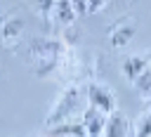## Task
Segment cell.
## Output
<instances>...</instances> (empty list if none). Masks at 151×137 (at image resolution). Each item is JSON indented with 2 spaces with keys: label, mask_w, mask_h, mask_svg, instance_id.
<instances>
[{
  "label": "cell",
  "mask_w": 151,
  "mask_h": 137,
  "mask_svg": "<svg viewBox=\"0 0 151 137\" xmlns=\"http://www.w3.org/2000/svg\"><path fill=\"white\" fill-rule=\"evenodd\" d=\"M87 106V94H85V87L83 85H68L59 97L57 102L52 104L47 118H45V125L47 128H54L59 123H66V120H73V118H80L83 111Z\"/></svg>",
  "instance_id": "6da1fadb"
},
{
  "label": "cell",
  "mask_w": 151,
  "mask_h": 137,
  "mask_svg": "<svg viewBox=\"0 0 151 137\" xmlns=\"http://www.w3.org/2000/svg\"><path fill=\"white\" fill-rule=\"evenodd\" d=\"M61 57H64V43L57 38H38L31 45V61L38 78H47L50 73H54Z\"/></svg>",
  "instance_id": "7a4b0ae2"
},
{
  "label": "cell",
  "mask_w": 151,
  "mask_h": 137,
  "mask_svg": "<svg viewBox=\"0 0 151 137\" xmlns=\"http://www.w3.org/2000/svg\"><path fill=\"white\" fill-rule=\"evenodd\" d=\"M134 35H137V19L134 17H123L109 31V43L116 50H123V47H127L134 40Z\"/></svg>",
  "instance_id": "277c9868"
},
{
  "label": "cell",
  "mask_w": 151,
  "mask_h": 137,
  "mask_svg": "<svg viewBox=\"0 0 151 137\" xmlns=\"http://www.w3.org/2000/svg\"><path fill=\"white\" fill-rule=\"evenodd\" d=\"M33 5H35V9H38V14L47 17V14H52V9H54L57 0H33Z\"/></svg>",
  "instance_id": "7c38bea8"
},
{
  "label": "cell",
  "mask_w": 151,
  "mask_h": 137,
  "mask_svg": "<svg viewBox=\"0 0 151 137\" xmlns=\"http://www.w3.org/2000/svg\"><path fill=\"white\" fill-rule=\"evenodd\" d=\"M24 26H26V21H24L21 17H17V14L5 17L2 24H0V40H2L5 45H14V43L24 35Z\"/></svg>",
  "instance_id": "52a82bcc"
},
{
  "label": "cell",
  "mask_w": 151,
  "mask_h": 137,
  "mask_svg": "<svg viewBox=\"0 0 151 137\" xmlns=\"http://www.w3.org/2000/svg\"><path fill=\"white\" fill-rule=\"evenodd\" d=\"M87 2H90V12H99L109 5V0H87Z\"/></svg>",
  "instance_id": "4fadbf2b"
},
{
  "label": "cell",
  "mask_w": 151,
  "mask_h": 137,
  "mask_svg": "<svg viewBox=\"0 0 151 137\" xmlns=\"http://www.w3.org/2000/svg\"><path fill=\"white\" fill-rule=\"evenodd\" d=\"M146 104H149V109H146V111H151V97H149V99H146Z\"/></svg>",
  "instance_id": "9a60e30c"
},
{
  "label": "cell",
  "mask_w": 151,
  "mask_h": 137,
  "mask_svg": "<svg viewBox=\"0 0 151 137\" xmlns=\"http://www.w3.org/2000/svg\"><path fill=\"white\" fill-rule=\"evenodd\" d=\"M132 87H134V90H137V94L146 102V99L151 97V68H146V71H144V73L132 83Z\"/></svg>",
  "instance_id": "8fae6325"
},
{
  "label": "cell",
  "mask_w": 151,
  "mask_h": 137,
  "mask_svg": "<svg viewBox=\"0 0 151 137\" xmlns=\"http://www.w3.org/2000/svg\"><path fill=\"white\" fill-rule=\"evenodd\" d=\"M130 132H132L130 118H127L120 109H116V111L109 113L106 128H104V135H101V137H130Z\"/></svg>",
  "instance_id": "8992f818"
},
{
  "label": "cell",
  "mask_w": 151,
  "mask_h": 137,
  "mask_svg": "<svg viewBox=\"0 0 151 137\" xmlns=\"http://www.w3.org/2000/svg\"><path fill=\"white\" fill-rule=\"evenodd\" d=\"M146 68H149V59H146V54H127V57L123 59V64H120V76H123L125 80L134 83Z\"/></svg>",
  "instance_id": "ba28073f"
},
{
  "label": "cell",
  "mask_w": 151,
  "mask_h": 137,
  "mask_svg": "<svg viewBox=\"0 0 151 137\" xmlns=\"http://www.w3.org/2000/svg\"><path fill=\"white\" fill-rule=\"evenodd\" d=\"M50 17H52V21H54L57 26H71L78 14H76V9H73L71 0H57V5H54V9H52Z\"/></svg>",
  "instance_id": "9c48e42d"
},
{
  "label": "cell",
  "mask_w": 151,
  "mask_h": 137,
  "mask_svg": "<svg viewBox=\"0 0 151 137\" xmlns=\"http://www.w3.org/2000/svg\"><path fill=\"white\" fill-rule=\"evenodd\" d=\"M146 59H149V68H151V50L146 52Z\"/></svg>",
  "instance_id": "5bb4252c"
},
{
  "label": "cell",
  "mask_w": 151,
  "mask_h": 137,
  "mask_svg": "<svg viewBox=\"0 0 151 137\" xmlns=\"http://www.w3.org/2000/svg\"><path fill=\"white\" fill-rule=\"evenodd\" d=\"M59 137H78V135H59Z\"/></svg>",
  "instance_id": "2e32d148"
},
{
  "label": "cell",
  "mask_w": 151,
  "mask_h": 137,
  "mask_svg": "<svg viewBox=\"0 0 151 137\" xmlns=\"http://www.w3.org/2000/svg\"><path fill=\"white\" fill-rule=\"evenodd\" d=\"M132 137H151V111H142L132 120Z\"/></svg>",
  "instance_id": "30bf717a"
},
{
  "label": "cell",
  "mask_w": 151,
  "mask_h": 137,
  "mask_svg": "<svg viewBox=\"0 0 151 137\" xmlns=\"http://www.w3.org/2000/svg\"><path fill=\"white\" fill-rule=\"evenodd\" d=\"M80 118H83V125H85L87 137H101V135H104V128H106V118H109V113H104L101 109H94V106L87 104Z\"/></svg>",
  "instance_id": "5b68a950"
},
{
  "label": "cell",
  "mask_w": 151,
  "mask_h": 137,
  "mask_svg": "<svg viewBox=\"0 0 151 137\" xmlns=\"http://www.w3.org/2000/svg\"><path fill=\"white\" fill-rule=\"evenodd\" d=\"M85 94H87V104L94 106V109H101L104 113H111V111L118 109V104H116V92H113L109 85L99 83V80L87 83V85H85Z\"/></svg>",
  "instance_id": "3957f363"
}]
</instances>
